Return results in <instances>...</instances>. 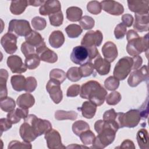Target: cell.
I'll list each match as a JSON object with an SVG mask.
<instances>
[{
	"label": "cell",
	"instance_id": "cell-33",
	"mask_svg": "<svg viewBox=\"0 0 149 149\" xmlns=\"http://www.w3.org/2000/svg\"><path fill=\"white\" fill-rule=\"evenodd\" d=\"M40 58L38 55L35 53L26 57L24 64L29 69H34L37 68L40 63Z\"/></svg>",
	"mask_w": 149,
	"mask_h": 149
},
{
	"label": "cell",
	"instance_id": "cell-19",
	"mask_svg": "<svg viewBox=\"0 0 149 149\" xmlns=\"http://www.w3.org/2000/svg\"><path fill=\"white\" fill-rule=\"evenodd\" d=\"M104 59L109 62H112L118 55L116 45L111 41L106 42L101 49Z\"/></svg>",
	"mask_w": 149,
	"mask_h": 149
},
{
	"label": "cell",
	"instance_id": "cell-45",
	"mask_svg": "<svg viewBox=\"0 0 149 149\" xmlns=\"http://www.w3.org/2000/svg\"><path fill=\"white\" fill-rule=\"evenodd\" d=\"M80 26L84 30H90L94 27L95 24L94 20L89 16H84L81 17L79 21Z\"/></svg>",
	"mask_w": 149,
	"mask_h": 149
},
{
	"label": "cell",
	"instance_id": "cell-3",
	"mask_svg": "<svg viewBox=\"0 0 149 149\" xmlns=\"http://www.w3.org/2000/svg\"><path fill=\"white\" fill-rule=\"evenodd\" d=\"M141 119V116L139 109H130L126 112L117 113L116 122L119 128L129 127L133 128L137 126Z\"/></svg>",
	"mask_w": 149,
	"mask_h": 149
},
{
	"label": "cell",
	"instance_id": "cell-55",
	"mask_svg": "<svg viewBox=\"0 0 149 149\" xmlns=\"http://www.w3.org/2000/svg\"><path fill=\"white\" fill-rule=\"evenodd\" d=\"M133 17L132 15L129 13L124 14L122 16V23L126 26V27H130L133 23Z\"/></svg>",
	"mask_w": 149,
	"mask_h": 149
},
{
	"label": "cell",
	"instance_id": "cell-26",
	"mask_svg": "<svg viewBox=\"0 0 149 149\" xmlns=\"http://www.w3.org/2000/svg\"><path fill=\"white\" fill-rule=\"evenodd\" d=\"M25 40L27 43L36 48L45 43L41 34L34 30H32L30 34L25 37Z\"/></svg>",
	"mask_w": 149,
	"mask_h": 149
},
{
	"label": "cell",
	"instance_id": "cell-62",
	"mask_svg": "<svg viewBox=\"0 0 149 149\" xmlns=\"http://www.w3.org/2000/svg\"><path fill=\"white\" fill-rule=\"evenodd\" d=\"M66 148H88V147H86V146H85L84 145V146H79L78 144H72V145H69V146H68V147H66Z\"/></svg>",
	"mask_w": 149,
	"mask_h": 149
},
{
	"label": "cell",
	"instance_id": "cell-48",
	"mask_svg": "<svg viewBox=\"0 0 149 149\" xmlns=\"http://www.w3.org/2000/svg\"><path fill=\"white\" fill-rule=\"evenodd\" d=\"M37 86V82L35 77L32 76H29L26 78L24 91L26 92L31 93L34 91Z\"/></svg>",
	"mask_w": 149,
	"mask_h": 149
},
{
	"label": "cell",
	"instance_id": "cell-10",
	"mask_svg": "<svg viewBox=\"0 0 149 149\" xmlns=\"http://www.w3.org/2000/svg\"><path fill=\"white\" fill-rule=\"evenodd\" d=\"M70 59L75 64L80 65L90 62L87 48L82 45L76 46L73 48L70 54Z\"/></svg>",
	"mask_w": 149,
	"mask_h": 149
},
{
	"label": "cell",
	"instance_id": "cell-8",
	"mask_svg": "<svg viewBox=\"0 0 149 149\" xmlns=\"http://www.w3.org/2000/svg\"><path fill=\"white\" fill-rule=\"evenodd\" d=\"M103 40V35L100 30L87 31L81 41V45L85 47H99Z\"/></svg>",
	"mask_w": 149,
	"mask_h": 149
},
{
	"label": "cell",
	"instance_id": "cell-4",
	"mask_svg": "<svg viewBox=\"0 0 149 149\" xmlns=\"http://www.w3.org/2000/svg\"><path fill=\"white\" fill-rule=\"evenodd\" d=\"M126 51L130 56L139 55L143 52L148 50V34L144 37H137L127 41Z\"/></svg>",
	"mask_w": 149,
	"mask_h": 149
},
{
	"label": "cell",
	"instance_id": "cell-34",
	"mask_svg": "<svg viewBox=\"0 0 149 149\" xmlns=\"http://www.w3.org/2000/svg\"><path fill=\"white\" fill-rule=\"evenodd\" d=\"M89 129V125L82 120L76 121L72 125V131L77 136H79L81 133Z\"/></svg>",
	"mask_w": 149,
	"mask_h": 149
},
{
	"label": "cell",
	"instance_id": "cell-17",
	"mask_svg": "<svg viewBox=\"0 0 149 149\" xmlns=\"http://www.w3.org/2000/svg\"><path fill=\"white\" fill-rule=\"evenodd\" d=\"M61 10V5L58 0L45 1L39 9V13L43 16L50 15Z\"/></svg>",
	"mask_w": 149,
	"mask_h": 149
},
{
	"label": "cell",
	"instance_id": "cell-58",
	"mask_svg": "<svg viewBox=\"0 0 149 149\" xmlns=\"http://www.w3.org/2000/svg\"><path fill=\"white\" fill-rule=\"evenodd\" d=\"M117 148H132V149H134L136 148L134 143L131 141L129 139H126L125 140L122 144H120V146Z\"/></svg>",
	"mask_w": 149,
	"mask_h": 149
},
{
	"label": "cell",
	"instance_id": "cell-38",
	"mask_svg": "<svg viewBox=\"0 0 149 149\" xmlns=\"http://www.w3.org/2000/svg\"><path fill=\"white\" fill-rule=\"evenodd\" d=\"M79 137L82 143L84 146L92 144L95 138L94 133L90 129L81 133Z\"/></svg>",
	"mask_w": 149,
	"mask_h": 149
},
{
	"label": "cell",
	"instance_id": "cell-32",
	"mask_svg": "<svg viewBox=\"0 0 149 149\" xmlns=\"http://www.w3.org/2000/svg\"><path fill=\"white\" fill-rule=\"evenodd\" d=\"M77 118V113L74 111H65L63 110H58L55 112V118L58 120L69 119L74 120Z\"/></svg>",
	"mask_w": 149,
	"mask_h": 149
},
{
	"label": "cell",
	"instance_id": "cell-1",
	"mask_svg": "<svg viewBox=\"0 0 149 149\" xmlns=\"http://www.w3.org/2000/svg\"><path fill=\"white\" fill-rule=\"evenodd\" d=\"M116 122H109L104 120H98L94 123V129L98 133L91 148L102 149L111 144L114 141L116 133L119 129Z\"/></svg>",
	"mask_w": 149,
	"mask_h": 149
},
{
	"label": "cell",
	"instance_id": "cell-57",
	"mask_svg": "<svg viewBox=\"0 0 149 149\" xmlns=\"http://www.w3.org/2000/svg\"><path fill=\"white\" fill-rule=\"evenodd\" d=\"M133 60V67H132V70H137L140 68V67L141 66L142 63H143V59L142 58L139 56H134L132 57Z\"/></svg>",
	"mask_w": 149,
	"mask_h": 149
},
{
	"label": "cell",
	"instance_id": "cell-15",
	"mask_svg": "<svg viewBox=\"0 0 149 149\" xmlns=\"http://www.w3.org/2000/svg\"><path fill=\"white\" fill-rule=\"evenodd\" d=\"M102 9L108 13L115 15H121L124 12V8L120 3L111 0L102 1L100 2Z\"/></svg>",
	"mask_w": 149,
	"mask_h": 149
},
{
	"label": "cell",
	"instance_id": "cell-20",
	"mask_svg": "<svg viewBox=\"0 0 149 149\" xmlns=\"http://www.w3.org/2000/svg\"><path fill=\"white\" fill-rule=\"evenodd\" d=\"M19 134L23 141L29 143L33 141L37 137L32 126L25 121L20 127Z\"/></svg>",
	"mask_w": 149,
	"mask_h": 149
},
{
	"label": "cell",
	"instance_id": "cell-59",
	"mask_svg": "<svg viewBox=\"0 0 149 149\" xmlns=\"http://www.w3.org/2000/svg\"><path fill=\"white\" fill-rule=\"evenodd\" d=\"M16 111L21 119H25L29 115V109H25L19 107L16 109Z\"/></svg>",
	"mask_w": 149,
	"mask_h": 149
},
{
	"label": "cell",
	"instance_id": "cell-53",
	"mask_svg": "<svg viewBox=\"0 0 149 149\" xmlns=\"http://www.w3.org/2000/svg\"><path fill=\"white\" fill-rule=\"evenodd\" d=\"M12 123L8 118H1L0 119L1 126V134L3 132L7 131L12 127Z\"/></svg>",
	"mask_w": 149,
	"mask_h": 149
},
{
	"label": "cell",
	"instance_id": "cell-51",
	"mask_svg": "<svg viewBox=\"0 0 149 149\" xmlns=\"http://www.w3.org/2000/svg\"><path fill=\"white\" fill-rule=\"evenodd\" d=\"M117 113L115 112V109L112 108L108 111H106L103 114V120L107 122H116Z\"/></svg>",
	"mask_w": 149,
	"mask_h": 149
},
{
	"label": "cell",
	"instance_id": "cell-18",
	"mask_svg": "<svg viewBox=\"0 0 149 149\" xmlns=\"http://www.w3.org/2000/svg\"><path fill=\"white\" fill-rule=\"evenodd\" d=\"M148 0L127 1V5L129 10L133 12H134L135 14H148Z\"/></svg>",
	"mask_w": 149,
	"mask_h": 149
},
{
	"label": "cell",
	"instance_id": "cell-23",
	"mask_svg": "<svg viewBox=\"0 0 149 149\" xmlns=\"http://www.w3.org/2000/svg\"><path fill=\"white\" fill-rule=\"evenodd\" d=\"M77 109L81 112V114L83 117L87 119H91L95 114L97 111V105L90 101H87L84 102L81 107L78 108Z\"/></svg>",
	"mask_w": 149,
	"mask_h": 149
},
{
	"label": "cell",
	"instance_id": "cell-14",
	"mask_svg": "<svg viewBox=\"0 0 149 149\" xmlns=\"http://www.w3.org/2000/svg\"><path fill=\"white\" fill-rule=\"evenodd\" d=\"M36 52L42 61L53 63L56 62L58 60L57 54L54 51L48 48L46 46L45 43L36 48Z\"/></svg>",
	"mask_w": 149,
	"mask_h": 149
},
{
	"label": "cell",
	"instance_id": "cell-43",
	"mask_svg": "<svg viewBox=\"0 0 149 149\" xmlns=\"http://www.w3.org/2000/svg\"><path fill=\"white\" fill-rule=\"evenodd\" d=\"M122 96L120 94L116 91H114L109 93L106 97L107 104L109 105H115L118 104L121 100Z\"/></svg>",
	"mask_w": 149,
	"mask_h": 149
},
{
	"label": "cell",
	"instance_id": "cell-44",
	"mask_svg": "<svg viewBox=\"0 0 149 149\" xmlns=\"http://www.w3.org/2000/svg\"><path fill=\"white\" fill-rule=\"evenodd\" d=\"M31 24L33 27L38 31H41L44 30L47 26V22L45 19L36 16L33 17L31 20Z\"/></svg>",
	"mask_w": 149,
	"mask_h": 149
},
{
	"label": "cell",
	"instance_id": "cell-37",
	"mask_svg": "<svg viewBox=\"0 0 149 149\" xmlns=\"http://www.w3.org/2000/svg\"><path fill=\"white\" fill-rule=\"evenodd\" d=\"M49 77L50 79L56 80L61 84L65 80L66 73L62 69H54L49 73Z\"/></svg>",
	"mask_w": 149,
	"mask_h": 149
},
{
	"label": "cell",
	"instance_id": "cell-27",
	"mask_svg": "<svg viewBox=\"0 0 149 149\" xmlns=\"http://www.w3.org/2000/svg\"><path fill=\"white\" fill-rule=\"evenodd\" d=\"M28 6V1L25 0L12 1L10 6V12L15 15H21Z\"/></svg>",
	"mask_w": 149,
	"mask_h": 149
},
{
	"label": "cell",
	"instance_id": "cell-31",
	"mask_svg": "<svg viewBox=\"0 0 149 149\" xmlns=\"http://www.w3.org/2000/svg\"><path fill=\"white\" fill-rule=\"evenodd\" d=\"M136 139L139 146L141 149L148 148V134L146 129H140L137 133Z\"/></svg>",
	"mask_w": 149,
	"mask_h": 149
},
{
	"label": "cell",
	"instance_id": "cell-24",
	"mask_svg": "<svg viewBox=\"0 0 149 149\" xmlns=\"http://www.w3.org/2000/svg\"><path fill=\"white\" fill-rule=\"evenodd\" d=\"M16 103L20 108L29 109L34 105L35 103V99L33 95L31 94L24 93L17 97Z\"/></svg>",
	"mask_w": 149,
	"mask_h": 149
},
{
	"label": "cell",
	"instance_id": "cell-39",
	"mask_svg": "<svg viewBox=\"0 0 149 149\" xmlns=\"http://www.w3.org/2000/svg\"><path fill=\"white\" fill-rule=\"evenodd\" d=\"M66 77L73 82H76L80 80L82 76L78 67H72L68 69L66 73Z\"/></svg>",
	"mask_w": 149,
	"mask_h": 149
},
{
	"label": "cell",
	"instance_id": "cell-56",
	"mask_svg": "<svg viewBox=\"0 0 149 149\" xmlns=\"http://www.w3.org/2000/svg\"><path fill=\"white\" fill-rule=\"evenodd\" d=\"M139 111H140L141 118L143 119H147L148 113V98L146 99V101L143 104V105L140 107Z\"/></svg>",
	"mask_w": 149,
	"mask_h": 149
},
{
	"label": "cell",
	"instance_id": "cell-25",
	"mask_svg": "<svg viewBox=\"0 0 149 149\" xmlns=\"http://www.w3.org/2000/svg\"><path fill=\"white\" fill-rule=\"evenodd\" d=\"M49 43L54 48H60L65 42L63 33L59 30H55L51 33L49 37Z\"/></svg>",
	"mask_w": 149,
	"mask_h": 149
},
{
	"label": "cell",
	"instance_id": "cell-13",
	"mask_svg": "<svg viewBox=\"0 0 149 149\" xmlns=\"http://www.w3.org/2000/svg\"><path fill=\"white\" fill-rule=\"evenodd\" d=\"M17 38L16 35L9 32L2 37L1 44L7 54H13L17 51Z\"/></svg>",
	"mask_w": 149,
	"mask_h": 149
},
{
	"label": "cell",
	"instance_id": "cell-41",
	"mask_svg": "<svg viewBox=\"0 0 149 149\" xmlns=\"http://www.w3.org/2000/svg\"><path fill=\"white\" fill-rule=\"evenodd\" d=\"M49 20L52 26L55 27L60 26L63 21V15L62 12L61 10L49 15Z\"/></svg>",
	"mask_w": 149,
	"mask_h": 149
},
{
	"label": "cell",
	"instance_id": "cell-22",
	"mask_svg": "<svg viewBox=\"0 0 149 149\" xmlns=\"http://www.w3.org/2000/svg\"><path fill=\"white\" fill-rule=\"evenodd\" d=\"M94 66L99 74L106 75L108 74L110 71L111 63L99 55L94 59Z\"/></svg>",
	"mask_w": 149,
	"mask_h": 149
},
{
	"label": "cell",
	"instance_id": "cell-12",
	"mask_svg": "<svg viewBox=\"0 0 149 149\" xmlns=\"http://www.w3.org/2000/svg\"><path fill=\"white\" fill-rule=\"evenodd\" d=\"M46 90L55 104H59L63 98L62 91L61 89V83L58 81L50 79L47 85Z\"/></svg>",
	"mask_w": 149,
	"mask_h": 149
},
{
	"label": "cell",
	"instance_id": "cell-61",
	"mask_svg": "<svg viewBox=\"0 0 149 149\" xmlns=\"http://www.w3.org/2000/svg\"><path fill=\"white\" fill-rule=\"evenodd\" d=\"M27 1H28V5H31L33 6H38L42 5L45 2V1H41V0Z\"/></svg>",
	"mask_w": 149,
	"mask_h": 149
},
{
	"label": "cell",
	"instance_id": "cell-9",
	"mask_svg": "<svg viewBox=\"0 0 149 149\" xmlns=\"http://www.w3.org/2000/svg\"><path fill=\"white\" fill-rule=\"evenodd\" d=\"M148 79V68L147 65H143L141 68L134 70L130 73L127 79V83L129 86L134 87L140 83Z\"/></svg>",
	"mask_w": 149,
	"mask_h": 149
},
{
	"label": "cell",
	"instance_id": "cell-60",
	"mask_svg": "<svg viewBox=\"0 0 149 149\" xmlns=\"http://www.w3.org/2000/svg\"><path fill=\"white\" fill-rule=\"evenodd\" d=\"M139 36V34L134 30H129L126 33V38L127 41L131 39L134 38L136 37H137Z\"/></svg>",
	"mask_w": 149,
	"mask_h": 149
},
{
	"label": "cell",
	"instance_id": "cell-7",
	"mask_svg": "<svg viewBox=\"0 0 149 149\" xmlns=\"http://www.w3.org/2000/svg\"><path fill=\"white\" fill-rule=\"evenodd\" d=\"M32 31L29 22L23 19H13L9 22L8 32L20 37H26Z\"/></svg>",
	"mask_w": 149,
	"mask_h": 149
},
{
	"label": "cell",
	"instance_id": "cell-2",
	"mask_svg": "<svg viewBox=\"0 0 149 149\" xmlns=\"http://www.w3.org/2000/svg\"><path fill=\"white\" fill-rule=\"evenodd\" d=\"M107 95V90L95 80L87 81L80 87V97L89 100L97 106H100L104 104Z\"/></svg>",
	"mask_w": 149,
	"mask_h": 149
},
{
	"label": "cell",
	"instance_id": "cell-46",
	"mask_svg": "<svg viewBox=\"0 0 149 149\" xmlns=\"http://www.w3.org/2000/svg\"><path fill=\"white\" fill-rule=\"evenodd\" d=\"M87 9L88 12L93 15H98L101 13L102 7L100 2L97 1H90L87 5Z\"/></svg>",
	"mask_w": 149,
	"mask_h": 149
},
{
	"label": "cell",
	"instance_id": "cell-16",
	"mask_svg": "<svg viewBox=\"0 0 149 149\" xmlns=\"http://www.w3.org/2000/svg\"><path fill=\"white\" fill-rule=\"evenodd\" d=\"M6 63L8 68L13 73H22L25 72L27 69L22 58L17 55L9 56Z\"/></svg>",
	"mask_w": 149,
	"mask_h": 149
},
{
	"label": "cell",
	"instance_id": "cell-54",
	"mask_svg": "<svg viewBox=\"0 0 149 149\" xmlns=\"http://www.w3.org/2000/svg\"><path fill=\"white\" fill-rule=\"evenodd\" d=\"M7 118L12 123V124H16L19 122L21 120V118L17 115L16 109L12 111L11 112H8L7 114Z\"/></svg>",
	"mask_w": 149,
	"mask_h": 149
},
{
	"label": "cell",
	"instance_id": "cell-49",
	"mask_svg": "<svg viewBox=\"0 0 149 149\" xmlns=\"http://www.w3.org/2000/svg\"><path fill=\"white\" fill-rule=\"evenodd\" d=\"M126 27L122 23L118 24L114 30V35L115 38L118 40L123 38L126 34Z\"/></svg>",
	"mask_w": 149,
	"mask_h": 149
},
{
	"label": "cell",
	"instance_id": "cell-35",
	"mask_svg": "<svg viewBox=\"0 0 149 149\" xmlns=\"http://www.w3.org/2000/svg\"><path fill=\"white\" fill-rule=\"evenodd\" d=\"M65 31L68 36L71 38L78 37L83 32L80 26L76 24H71L65 28Z\"/></svg>",
	"mask_w": 149,
	"mask_h": 149
},
{
	"label": "cell",
	"instance_id": "cell-40",
	"mask_svg": "<svg viewBox=\"0 0 149 149\" xmlns=\"http://www.w3.org/2000/svg\"><path fill=\"white\" fill-rule=\"evenodd\" d=\"M119 80L114 76H109L104 81L105 87L109 91H114L119 86Z\"/></svg>",
	"mask_w": 149,
	"mask_h": 149
},
{
	"label": "cell",
	"instance_id": "cell-47",
	"mask_svg": "<svg viewBox=\"0 0 149 149\" xmlns=\"http://www.w3.org/2000/svg\"><path fill=\"white\" fill-rule=\"evenodd\" d=\"M8 148H31L32 146L30 143L23 141L20 142L17 140L11 141L8 145Z\"/></svg>",
	"mask_w": 149,
	"mask_h": 149
},
{
	"label": "cell",
	"instance_id": "cell-6",
	"mask_svg": "<svg viewBox=\"0 0 149 149\" xmlns=\"http://www.w3.org/2000/svg\"><path fill=\"white\" fill-rule=\"evenodd\" d=\"M24 120L32 126L37 137L45 134L52 129V125L49 120L38 118L35 115H29Z\"/></svg>",
	"mask_w": 149,
	"mask_h": 149
},
{
	"label": "cell",
	"instance_id": "cell-11",
	"mask_svg": "<svg viewBox=\"0 0 149 149\" xmlns=\"http://www.w3.org/2000/svg\"><path fill=\"white\" fill-rule=\"evenodd\" d=\"M47 147L49 149H61L66 147L63 145L59 133L55 129H51L45 134Z\"/></svg>",
	"mask_w": 149,
	"mask_h": 149
},
{
	"label": "cell",
	"instance_id": "cell-30",
	"mask_svg": "<svg viewBox=\"0 0 149 149\" xmlns=\"http://www.w3.org/2000/svg\"><path fill=\"white\" fill-rule=\"evenodd\" d=\"M66 17L70 22H78L81 18L83 11L81 8L77 6L69 7L66 11Z\"/></svg>",
	"mask_w": 149,
	"mask_h": 149
},
{
	"label": "cell",
	"instance_id": "cell-52",
	"mask_svg": "<svg viewBox=\"0 0 149 149\" xmlns=\"http://www.w3.org/2000/svg\"><path fill=\"white\" fill-rule=\"evenodd\" d=\"M80 92V86L79 84H72L69 86L66 91V96L74 97L77 96Z\"/></svg>",
	"mask_w": 149,
	"mask_h": 149
},
{
	"label": "cell",
	"instance_id": "cell-5",
	"mask_svg": "<svg viewBox=\"0 0 149 149\" xmlns=\"http://www.w3.org/2000/svg\"><path fill=\"white\" fill-rule=\"evenodd\" d=\"M133 60L132 57L125 56L116 63L113 72V76L119 80H125L132 70Z\"/></svg>",
	"mask_w": 149,
	"mask_h": 149
},
{
	"label": "cell",
	"instance_id": "cell-28",
	"mask_svg": "<svg viewBox=\"0 0 149 149\" xmlns=\"http://www.w3.org/2000/svg\"><path fill=\"white\" fill-rule=\"evenodd\" d=\"M8 78V72L6 69L0 70V100L5 99L8 95L6 81Z\"/></svg>",
	"mask_w": 149,
	"mask_h": 149
},
{
	"label": "cell",
	"instance_id": "cell-36",
	"mask_svg": "<svg viewBox=\"0 0 149 149\" xmlns=\"http://www.w3.org/2000/svg\"><path fill=\"white\" fill-rule=\"evenodd\" d=\"M16 107L15 100L10 97H6L5 99L1 100L0 107L1 109L6 112H11L14 110Z\"/></svg>",
	"mask_w": 149,
	"mask_h": 149
},
{
	"label": "cell",
	"instance_id": "cell-29",
	"mask_svg": "<svg viewBox=\"0 0 149 149\" xmlns=\"http://www.w3.org/2000/svg\"><path fill=\"white\" fill-rule=\"evenodd\" d=\"M26 79L23 75H13L10 78V83L12 86L16 91H21L24 90Z\"/></svg>",
	"mask_w": 149,
	"mask_h": 149
},
{
	"label": "cell",
	"instance_id": "cell-42",
	"mask_svg": "<svg viewBox=\"0 0 149 149\" xmlns=\"http://www.w3.org/2000/svg\"><path fill=\"white\" fill-rule=\"evenodd\" d=\"M80 72L82 77H86L90 76L94 73V64L91 62H86L83 65H81L79 68Z\"/></svg>",
	"mask_w": 149,
	"mask_h": 149
},
{
	"label": "cell",
	"instance_id": "cell-21",
	"mask_svg": "<svg viewBox=\"0 0 149 149\" xmlns=\"http://www.w3.org/2000/svg\"><path fill=\"white\" fill-rule=\"evenodd\" d=\"M133 28L139 32L148 31L149 28L148 14L139 15L135 14V20Z\"/></svg>",
	"mask_w": 149,
	"mask_h": 149
},
{
	"label": "cell",
	"instance_id": "cell-50",
	"mask_svg": "<svg viewBox=\"0 0 149 149\" xmlns=\"http://www.w3.org/2000/svg\"><path fill=\"white\" fill-rule=\"evenodd\" d=\"M21 51L25 57L33 54L36 53L35 47L27 43L26 41L22 43L21 45Z\"/></svg>",
	"mask_w": 149,
	"mask_h": 149
}]
</instances>
